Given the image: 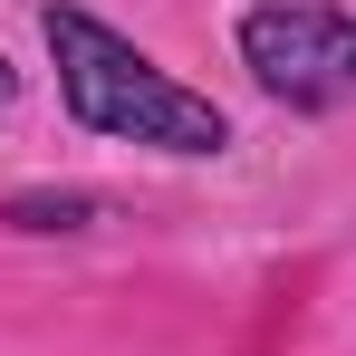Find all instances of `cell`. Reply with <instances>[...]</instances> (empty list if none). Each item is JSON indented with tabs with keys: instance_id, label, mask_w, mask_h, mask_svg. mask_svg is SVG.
Wrapping results in <instances>:
<instances>
[{
	"instance_id": "6da1fadb",
	"label": "cell",
	"mask_w": 356,
	"mask_h": 356,
	"mask_svg": "<svg viewBox=\"0 0 356 356\" xmlns=\"http://www.w3.org/2000/svg\"><path fill=\"white\" fill-rule=\"evenodd\" d=\"M49 58H58V87H67V116L87 135H125V145H164V154H222L232 145V116L212 97H193L183 77L145 58L135 39H116L106 19L87 10H49Z\"/></svg>"
},
{
	"instance_id": "7a4b0ae2",
	"label": "cell",
	"mask_w": 356,
	"mask_h": 356,
	"mask_svg": "<svg viewBox=\"0 0 356 356\" xmlns=\"http://www.w3.org/2000/svg\"><path fill=\"white\" fill-rule=\"evenodd\" d=\"M241 58L280 106H327L356 87V19H337L327 0H270L241 19Z\"/></svg>"
},
{
	"instance_id": "3957f363",
	"label": "cell",
	"mask_w": 356,
	"mask_h": 356,
	"mask_svg": "<svg viewBox=\"0 0 356 356\" xmlns=\"http://www.w3.org/2000/svg\"><path fill=\"white\" fill-rule=\"evenodd\" d=\"M10 87H19V77H10V58H0V106H10Z\"/></svg>"
}]
</instances>
